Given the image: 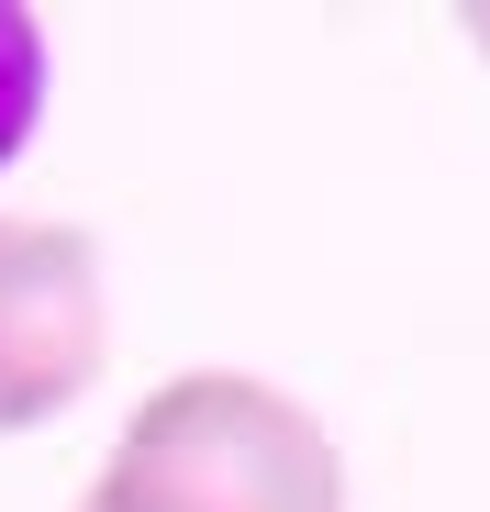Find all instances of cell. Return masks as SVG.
Returning a JSON list of instances; mask_svg holds the SVG:
<instances>
[{
    "mask_svg": "<svg viewBox=\"0 0 490 512\" xmlns=\"http://www.w3.org/2000/svg\"><path fill=\"white\" fill-rule=\"evenodd\" d=\"M90 512H346V457L279 379L179 368L112 435Z\"/></svg>",
    "mask_w": 490,
    "mask_h": 512,
    "instance_id": "6da1fadb",
    "label": "cell"
},
{
    "mask_svg": "<svg viewBox=\"0 0 490 512\" xmlns=\"http://www.w3.org/2000/svg\"><path fill=\"white\" fill-rule=\"evenodd\" d=\"M112 368V301L78 223L0 212V435H34Z\"/></svg>",
    "mask_w": 490,
    "mask_h": 512,
    "instance_id": "7a4b0ae2",
    "label": "cell"
},
{
    "mask_svg": "<svg viewBox=\"0 0 490 512\" xmlns=\"http://www.w3.org/2000/svg\"><path fill=\"white\" fill-rule=\"evenodd\" d=\"M45 23L23 12V0H0V167H12L23 145H34V123H45Z\"/></svg>",
    "mask_w": 490,
    "mask_h": 512,
    "instance_id": "3957f363",
    "label": "cell"
},
{
    "mask_svg": "<svg viewBox=\"0 0 490 512\" xmlns=\"http://www.w3.org/2000/svg\"><path fill=\"white\" fill-rule=\"evenodd\" d=\"M457 23H468V45H479V56H490V12H457Z\"/></svg>",
    "mask_w": 490,
    "mask_h": 512,
    "instance_id": "277c9868",
    "label": "cell"
},
{
    "mask_svg": "<svg viewBox=\"0 0 490 512\" xmlns=\"http://www.w3.org/2000/svg\"><path fill=\"white\" fill-rule=\"evenodd\" d=\"M78 512H90V501H78Z\"/></svg>",
    "mask_w": 490,
    "mask_h": 512,
    "instance_id": "5b68a950",
    "label": "cell"
}]
</instances>
